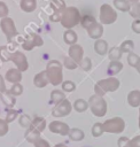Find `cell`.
Here are the masks:
<instances>
[{
	"label": "cell",
	"mask_w": 140,
	"mask_h": 147,
	"mask_svg": "<svg viewBox=\"0 0 140 147\" xmlns=\"http://www.w3.org/2000/svg\"><path fill=\"white\" fill-rule=\"evenodd\" d=\"M80 13L76 7H65V9L62 11L60 22L64 28L71 29L80 22Z\"/></svg>",
	"instance_id": "cell-1"
},
{
	"label": "cell",
	"mask_w": 140,
	"mask_h": 147,
	"mask_svg": "<svg viewBox=\"0 0 140 147\" xmlns=\"http://www.w3.org/2000/svg\"><path fill=\"white\" fill-rule=\"evenodd\" d=\"M46 72L48 76V80L53 85H59L62 83V70H61V64L59 61H50L47 64Z\"/></svg>",
	"instance_id": "cell-2"
},
{
	"label": "cell",
	"mask_w": 140,
	"mask_h": 147,
	"mask_svg": "<svg viewBox=\"0 0 140 147\" xmlns=\"http://www.w3.org/2000/svg\"><path fill=\"white\" fill-rule=\"evenodd\" d=\"M117 20L116 10L108 3H103L100 7V22L101 24H111Z\"/></svg>",
	"instance_id": "cell-3"
},
{
	"label": "cell",
	"mask_w": 140,
	"mask_h": 147,
	"mask_svg": "<svg viewBox=\"0 0 140 147\" xmlns=\"http://www.w3.org/2000/svg\"><path fill=\"white\" fill-rule=\"evenodd\" d=\"M90 107H91L92 113L95 116L101 117V116L106 115V113H107V103L101 98V95L91 96V99H90Z\"/></svg>",
	"instance_id": "cell-4"
},
{
	"label": "cell",
	"mask_w": 140,
	"mask_h": 147,
	"mask_svg": "<svg viewBox=\"0 0 140 147\" xmlns=\"http://www.w3.org/2000/svg\"><path fill=\"white\" fill-rule=\"evenodd\" d=\"M118 86H119V82L116 78H108V79L98 82V84L95 85V91H96L98 95H103L104 93H107L109 91L117 90Z\"/></svg>",
	"instance_id": "cell-5"
},
{
	"label": "cell",
	"mask_w": 140,
	"mask_h": 147,
	"mask_svg": "<svg viewBox=\"0 0 140 147\" xmlns=\"http://www.w3.org/2000/svg\"><path fill=\"white\" fill-rule=\"evenodd\" d=\"M0 28H1L2 32L5 33V36L7 37L8 41H10V40L17 34V30H16L15 23H14V21H13L10 17H8V16L1 18Z\"/></svg>",
	"instance_id": "cell-6"
},
{
	"label": "cell",
	"mask_w": 140,
	"mask_h": 147,
	"mask_svg": "<svg viewBox=\"0 0 140 147\" xmlns=\"http://www.w3.org/2000/svg\"><path fill=\"white\" fill-rule=\"evenodd\" d=\"M103 131L106 132H111V133H119L124 130V121L120 117H115L106 121L103 124Z\"/></svg>",
	"instance_id": "cell-7"
},
{
	"label": "cell",
	"mask_w": 140,
	"mask_h": 147,
	"mask_svg": "<svg viewBox=\"0 0 140 147\" xmlns=\"http://www.w3.org/2000/svg\"><path fill=\"white\" fill-rule=\"evenodd\" d=\"M42 44H44V41H42L41 37H39V36L36 34V33H30V34L26 37V39L23 41L22 47H23V49H25V51H31L33 47L41 46Z\"/></svg>",
	"instance_id": "cell-8"
},
{
	"label": "cell",
	"mask_w": 140,
	"mask_h": 147,
	"mask_svg": "<svg viewBox=\"0 0 140 147\" xmlns=\"http://www.w3.org/2000/svg\"><path fill=\"white\" fill-rule=\"evenodd\" d=\"M10 60L15 63V65L17 67V69L20 71H25L29 67L28 64V60L25 57V55L21 52H15L10 54Z\"/></svg>",
	"instance_id": "cell-9"
},
{
	"label": "cell",
	"mask_w": 140,
	"mask_h": 147,
	"mask_svg": "<svg viewBox=\"0 0 140 147\" xmlns=\"http://www.w3.org/2000/svg\"><path fill=\"white\" fill-rule=\"evenodd\" d=\"M71 111V105L68 100H63L60 103L56 105V107L53 109L52 115L54 117H63L65 115H69Z\"/></svg>",
	"instance_id": "cell-10"
},
{
	"label": "cell",
	"mask_w": 140,
	"mask_h": 147,
	"mask_svg": "<svg viewBox=\"0 0 140 147\" xmlns=\"http://www.w3.org/2000/svg\"><path fill=\"white\" fill-rule=\"evenodd\" d=\"M49 131L53 132V133H59V134H62V136H67L69 134V126L63 123V122H60V121H54L49 124Z\"/></svg>",
	"instance_id": "cell-11"
},
{
	"label": "cell",
	"mask_w": 140,
	"mask_h": 147,
	"mask_svg": "<svg viewBox=\"0 0 140 147\" xmlns=\"http://www.w3.org/2000/svg\"><path fill=\"white\" fill-rule=\"evenodd\" d=\"M69 57H71L76 63H80L83 59V48L80 45L73 44L69 48Z\"/></svg>",
	"instance_id": "cell-12"
},
{
	"label": "cell",
	"mask_w": 140,
	"mask_h": 147,
	"mask_svg": "<svg viewBox=\"0 0 140 147\" xmlns=\"http://www.w3.org/2000/svg\"><path fill=\"white\" fill-rule=\"evenodd\" d=\"M21 72L22 71H20L18 69H9V70H7L5 78H6V80L14 83V84L20 83L22 80V74Z\"/></svg>",
	"instance_id": "cell-13"
},
{
	"label": "cell",
	"mask_w": 140,
	"mask_h": 147,
	"mask_svg": "<svg viewBox=\"0 0 140 147\" xmlns=\"http://www.w3.org/2000/svg\"><path fill=\"white\" fill-rule=\"evenodd\" d=\"M87 32H88V36L93 39H99L101 36H102V32H103V28H102V24L101 23H94L91 28L87 29Z\"/></svg>",
	"instance_id": "cell-14"
},
{
	"label": "cell",
	"mask_w": 140,
	"mask_h": 147,
	"mask_svg": "<svg viewBox=\"0 0 140 147\" xmlns=\"http://www.w3.org/2000/svg\"><path fill=\"white\" fill-rule=\"evenodd\" d=\"M48 76H47V72H46V70L45 71H41V72H39V74H37L36 76H34V79H33V83H34V85L37 86V87H45L47 84H48Z\"/></svg>",
	"instance_id": "cell-15"
},
{
	"label": "cell",
	"mask_w": 140,
	"mask_h": 147,
	"mask_svg": "<svg viewBox=\"0 0 140 147\" xmlns=\"http://www.w3.org/2000/svg\"><path fill=\"white\" fill-rule=\"evenodd\" d=\"M21 9L25 13H32L37 8V0H21Z\"/></svg>",
	"instance_id": "cell-16"
},
{
	"label": "cell",
	"mask_w": 140,
	"mask_h": 147,
	"mask_svg": "<svg viewBox=\"0 0 140 147\" xmlns=\"http://www.w3.org/2000/svg\"><path fill=\"white\" fill-rule=\"evenodd\" d=\"M94 49L99 55H104L108 52V44L106 40L98 39L94 44Z\"/></svg>",
	"instance_id": "cell-17"
},
{
	"label": "cell",
	"mask_w": 140,
	"mask_h": 147,
	"mask_svg": "<svg viewBox=\"0 0 140 147\" xmlns=\"http://www.w3.org/2000/svg\"><path fill=\"white\" fill-rule=\"evenodd\" d=\"M0 99H1L2 103H3L5 106H7V107H13V106L15 105V101H16L15 98H14V95L10 94L9 91H6V92L1 93V94H0Z\"/></svg>",
	"instance_id": "cell-18"
},
{
	"label": "cell",
	"mask_w": 140,
	"mask_h": 147,
	"mask_svg": "<svg viewBox=\"0 0 140 147\" xmlns=\"http://www.w3.org/2000/svg\"><path fill=\"white\" fill-rule=\"evenodd\" d=\"M127 101L132 107L140 106V91H132L127 95Z\"/></svg>",
	"instance_id": "cell-19"
},
{
	"label": "cell",
	"mask_w": 140,
	"mask_h": 147,
	"mask_svg": "<svg viewBox=\"0 0 140 147\" xmlns=\"http://www.w3.org/2000/svg\"><path fill=\"white\" fill-rule=\"evenodd\" d=\"M45 126H46L45 119H44L42 117H36V118L31 122V125H30L29 127H32V129H34V130H37L38 132L41 133V132L44 131Z\"/></svg>",
	"instance_id": "cell-20"
},
{
	"label": "cell",
	"mask_w": 140,
	"mask_h": 147,
	"mask_svg": "<svg viewBox=\"0 0 140 147\" xmlns=\"http://www.w3.org/2000/svg\"><path fill=\"white\" fill-rule=\"evenodd\" d=\"M122 69H123V64H122L119 61H111V62H110V64L108 65L107 72H108V75L112 76V75L118 74Z\"/></svg>",
	"instance_id": "cell-21"
},
{
	"label": "cell",
	"mask_w": 140,
	"mask_h": 147,
	"mask_svg": "<svg viewBox=\"0 0 140 147\" xmlns=\"http://www.w3.org/2000/svg\"><path fill=\"white\" fill-rule=\"evenodd\" d=\"M63 39H64V41H65L67 44L73 45V44H76L78 37H77V33H76L75 31H72L71 29H68V30L64 32V34H63Z\"/></svg>",
	"instance_id": "cell-22"
},
{
	"label": "cell",
	"mask_w": 140,
	"mask_h": 147,
	"mask_svg": "<svg viewBox=\"0 0 140 147\" xmlns=\"http://www.w3.org/2000/svg\"><path fill=\"white\" fill-rule=\"evenodd\" d=\"M114 6L120 11H130L131 3L127 0H114Z\"/></svg>",
	"instance_id": "cell-23"
},
{
	"label": "cell",
	"mask_w": 140,
	"mask_h": 147,
	"mask_svg": "<svg viewBox=\"0 0 140 147\" xmlns=\"http://www.w3.org/2000/svg\"><path fill=\"white\" fill-rule=\"evenodd\" d=\"M50 6L54 9V13H56V14H62V11L65 9L64 0H52Z\"/></svg>",
	"instance_id": "cell-24"
},
{
	"label": "cell",
	"mask_w": 140,
	"mask_h": 147,
	"mask_svg": "<svg viewBox=\"0 0 140 147\" xmlns=\"http://www.w3.org/2000/svg\"><path fill=\"white\" fill-rule=\"evenodd\" d=\"M64 100V93L59 91V90H54L50 93V103H60L61 101Z\"/></svg>",
	"instance_id": "cell-25"
},
{
	"label": "cell",
	"mask_w": 140,
	"mask_h": 147,
	"mask_svg": "<svg viewBox=\"0 0 140 147\" xmlns=\"http://www.w3.org/2000/svg\"><path fill=\"white\" fill-rule=\"evenodd\" d=\"M25 138H26V140L29 141V142H34L37 139H39L40 138V132H38L37 130H34V129H32V127H29V130L26 131V133H25Z\"/></svg>",
	"instance_id": "cell-26"
},
{
	"label": "cell",
	"mask_w": 140,
	"mask_h": 147,
	"mask_svg": "<svg viewBox=\"0 0 140 147\" xmlns=\"http://www.w3.org/2000/svg\"><path fill=\"white\" fill-rule=\"evenodd\" d=\"M80 23H81L83 28H85V29L87 30V29L91 28L94 23H96V21H95V18H94L92 15H85L84 17L80 18Z\"/></svg>",
	"instance_id": "cell-27"
},
{
	"label": "cell",
	"mask_w": 140,
	"mask_h": 147,
	"mask_svg": "<svg viewBox=\"0 0 140 147\" xmlns=\"http://www.w3.org/2000/svg\"><path fill=\"white\" fill-rule=\"evenodd\" d=\"M69 137L71 138V140H76V141H79L84 138V132L79 129H71L69 131Z\"/></svg>",
	"instance_id": "cell-28"
},
{
	"label": "cell",
	"mask_w": 140,
	"mask_h": 147,
	"mask_svg": "<svg viewBox=\"0 0 140 147\" xmlns=\"http://www.w3.org/2000/svg\"><path fill=\"white\" fill-rule=\"evenodd\" d=\"M73 107H75V109H76L78 113H83V111H85L86 108L88 107V103H87L85 100H83V99H78V100L75 101Z\"/></svg>",
	"instance_id": "cell-29"
},
{
	"label": "cell",
	"mask_w": 140,
	"mask_h": 147,
	"mask_svg": "<svg viewBox=\"0 0 140 147\" xmlns=\"http://www.w3.org/2000/svg\"><path fill=\"white\" fill-rule=\"evenodd\" d=\"M122 56V51L119 47H112L109 51V59L111 61H118Z\"/></svg>",
	"instance_id": "cell-30"
},
{
	"label": "cell",
	"mask_w": 140,
	"mask_h": 147,
	"mask_svg": "<svg viewBox=\"0 0 140 147\" xmlns=\"http://www.w3.org/2000/svg\"><path fill=\"white\" fill-rule=\"evenodd\" d=\"M120 51H122V53L124 52V53H132V51H133V48H134V44H133V41L132 40H125L122 45H120Z\"/></svg>",
	"instance_id": "cell-31"
},
{
	"label": "cell",
	"mask_w": 140,
	"mask_h": 147,
	"mask_svg": "<svg viewBox=\"0 0 140 147\" xmlns=\"http://www.w3.org/2000/svg\"><path fill=\"white\" fill-rule=\"evenodd\" d=\"M9 93L13 94L14 96L21 95V94L23 93V86H22L20 83H16V84H14V85L11 86V88L9 90Z\"/></svg>",
	"instance_id": "cell-32"
},
{
	"label": "cell",
	"mask_w": 140,
	"mask_h": 147,
	"mask_svg": "<svg viewBox=\"0 0 140 147\" xmlns=\"http://www.w3.org/2000/svg\"><path fill=\"white\" fill-rule=\"evenodd\" d=\"M130 15L133 16V17H135V18H140V2L133 3V5L131 6Z\"/></svg>",
	"instance_id": "cell-33"
},
{
	"label": "cell",
	"mask_w": 140,
	"mask_h": 147,
	"mask_svg": "<svg viewBox=\"0 0 140 147\" xmlns=\"http://www.w3.org/2000/svg\"><path fill=\"white\" fill-rule=\"evenodd\" d=\"M0 60L2 62H7V61L10 60V54L7 51L6 46H0Z\"/></svg>",
	"instance_id": "cell-34"
},
{
	"label": "cell",
	"mask_w": 140,
	"mask_h": 147,
	"mask_svg": "<svg viewBox=\"0 0 140 147\" xmlns=\"http://www.w3.org/2000/svg\"><path fill=\"white\" fill-rule=\"evenodd\" d=\"M102 132H103V125H102L101 123H96V124L93 125V127H92V134H93L94 137L101 136Z\"/></svg>",
	"instance_id": "cell-35"
},
{
	"label": "cell",
	"mask_w": 140,
	"mask_h": 147,
	"mask_svg": "<svg viewBox=\"0 0 140 147\" xmlns=\"http://www.w3.org/2000/svg\"><path fill=\"white\" fill-rule=\"evenodd\" d=\"M139 59H140V57H139L137 54H134V53H129L127 62H129V64H130L131 67H135L137 63H138V61H139Z\"/></svg>",
	"instance_id": "cell-36"
},
{
	"label": "cell",
	"mask_w": 140,
	"mask_h": 147,
	"mask_svg": "<svg viewBox=\"0 0 140 147\" xmlns=\"http://www.w3.org/2000/svg\"><path fill=\"white\" fill-rule=\"evenodd\" d=\"M31 119H30V117L29 116H26V115H22L21 117H20V125H22L23 127H29L30 125H31Z\"/></svg>",
	"instance_id": "cell-37"
},
{
	"label": "cell",
	"mask_w": 140,
	"mask_h": 147,
	"mask_svg": "<svg viewBox=\"0 0 140 147\" xmlns=\"http://www.w3.org/2000/svg\"><path fill=\"white\" fill-rule=\"evenodd\" d=\"M62 88H63V91H65V92H71V91L75 90V84H73V82H71V80L63 82V83H62Z\"/></svg>",
	"instance_id": "cell-38"
},
{
	"label": "cell",
	"mask_w": 140,
	"mask_h": 147,
	"mask_svg": "<svg viewBox=\"0 0 140 147\" xmlns=\"http://www.w3.org/2000/svg\"><path fill=\"white\" fill-rule=\"evenodd\" d=\"M7 132H8V123L6 122V119L0 118V137L5 136Z\"/></svg>",
	"instance_id": "cell-39"
},
{
	"label": "cell",
	"mask_w": 140,
	"mask_h": 147,
	"mask_svg": "<svg viewBox=\"0 0 140 147\" xmlns=\"http://www.w3.org/2000/svg\"><path fill=\"white\" fill-rule=\"evenodd\" d=\"M8 7L7 5L3 2V1H0V17L3 18V17H7L8 15Z\"/></svg>",
	"instance_id": "cell-40"
},
{
	"label": "cell",
	"mask_w": 140,
	"mask_h": 147,
	"mask_svg": "<svg viewBox=\"0 0 140 147\" xmlns=\"http://www.w3.org/2000/svg\"><path fill=\"white\" fill-rule=\"evenodd\" d=\"M64 65L68 69H75V68H77V63L71 57H65L64 59Z\"/></svg>",
	"instance_id": "cell-41"
},
{
	"label": "cell",
	"mask_w": 140,
	"mask_h": 147,
	"mask_svg": "<svg viewBox=\"0 0 140 147\" xmlns=\"http://www.w3.org/2000/svg\"><path fill=\"white\" fill-rule=\"evenodd\" d=\"M17 111L16 110H14V109H11V110H9L8 111V114H7V116H6V122L7 123H10V122H13L16 117H17Z\"/></svg>",
	"instance_id": "cell-42"
},
{
	"label": "cell",
	"mask_w": 140,
	"mask_h": 147,
	"mask_svg": "<svg viewBox=\"0 0 140 147\" xmlns=\"http://www.w3.org/2000/svg\"><path fill=\"white\" fill-rule=\"evenodd\" d=\"M33 145H34V147H50V146H49V144H48L46 140L41 139V138L37 139V140L33 142Z\"/></svg>",
	"instance_id": "cell-43"
},
{
	"label": "cell",
	"mask_w": 140,
	"mask_h": 147,
	"mask_svg": "<svg viewBox=\"0 0 140 147\" xmlns=\"http://www.w3.org/2000/svg\"><path fill=\"white\" fill-rule=\"evenodd\" d=\"M129 147H140V136H137L132 140H130Z\"/></svg>",
	"instance_id": "cell-44"
},
{
	"label": "cell",
	"mask_w": 140,
	"mask_h": 147,
	"mask_svg": "<svg viewBox=\"0 0 140 147\" xmlns=\"http://www.w3.org/2000/svg\"><path fill=\"white\" fill-rule=\"evenodd\" d=\"M132 30L135 33H140V18H135L132 23Z\"/></svg>",
	"instance_id": "cell-45"
},
{
	"label": "cell",
	"mask_w": 140,
	"mask_h": 147,
	"mask_svg": "<svg viewBox=\"0 0 140 147\" xmlns=\"http://www.w3.org/2000/svg\"><path fill=\"white\" fill-rule=\"evenodd\" d=\"M81 68L84 69V70H90L91 69V60L88 59V57H85L83 61H81Z\"/></svg>",
	"instance_id": "cell-46"
},
{
	"label": "cell",
	"mask_w": 140,
	"mask_h": 147,
	"mask_svg": "<svg viewBox=\"0 0 140 147\" xmlns=\"http://www.w3.org/2000/svg\"><path fill=\"white\" fill-rule=\"evenodd\" d=\"M129 142H130V140L126 137H122L118 140V146L119 147H126V146H129Z\"/></svg>",
	"instance_id": "cell-47"
},
{
	"label": "cell",
	"mask_w": 140,
	"mask_h": 147,
	"mask_svg": "<svg viewBox=\"0 0 140 147\" xmlns=\"http://www.w3.org/2000/svg\"><path fill=\"white\" fill-rule=\"evenodd\" d=\"M6 92V84H5V79L3 77L0 75V94Z\"/></svg>",
	"instance_id": "cell-48"
},
{
	"label": "cell",
	"mask_w": 140,
	"mask_h": 147,
	"mask_svg": "<svg viewBox=\"0 0 140 147\" xmlns=\"http://www.w3.org/2000/svg\"><path fill=\"white\" fill-rule=\"evenodd\" d=\"M135 68L138 69V71L140 72V59H139V61H138V63H137V65H135Z\"/></svg>",
	"instance_id": "cell-49"
},
{
	"label": "cell",
	"mask_w": 140,
	"mask_h": 147,
	"mask_svg": "<svg viewBox=\"0 0 140 147\" xmlns=\"http://www.w3.org/2000/svg\"><path fill=\"white\" fill-rule=\"evenodd\" d=\"M130 3H137V2H139V0H127Z\"/></svg>",
	"instance_id": "cell-50"
},
{
	"label": "cell",
	"mask_w": 140,
	"mask_h": 147,
	"mask_svg": "<svg viewBox=\"0 0 140 147\" xmlns=\"http://www.w3.org/2000/svg\"><path fill=\"white\" fill-rule=\"evenodd\" d=\"M54 147H65V145H63V144H59V145H55Z\"/></svg>",
	"instance_id": "cell-51"
},
{
	"label": "cell",
	"mask_w": 140,
	"mask_h": 147,
	"mask_svg": "<svg viewBox=\"0 0 140 147\" xmlns=\"http://www.w3.org/2000/svg\"><path fill=\"white\" fill-rule=\"evenodd\" d=\"M139 127H140V113H139Z\"/></svg>",
	"instance_id": "cell-52"
}]
</instances>
